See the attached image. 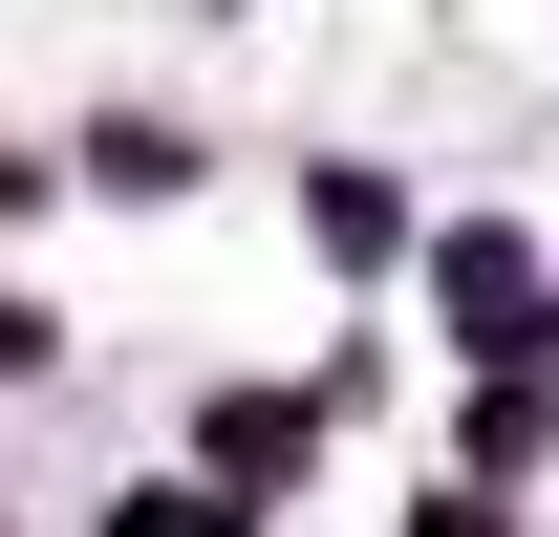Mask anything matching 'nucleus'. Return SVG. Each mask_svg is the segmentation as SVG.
<instances>
[{
    "label": "nucleus",
    "instance_id": "obj_1",
    "mask_svg": "<svg viewBox=\"0 0 559 537\" xmlns=\"http://www.w3.org/2000/svg\"><path fill=\"white\" fill-rule=\"evenodd\" d=\"M259 494H108V537H237Z\"/></svg>",
    "mask_w": 559,
    "mask_h": 537
},
{
    "label": "nucleus",
    "instance_id": "obj_2",
    "mask_svg": "<svg viewBox=\"0 0 559 537\" xmlns=\"http://www.w3.org/2000/svg\"><path fill=\"white\" fill-rule=\"evenodd\" d=\"M0 366H44V323H22V301H0Z\"/></svg>",
    "mask_w": 559,
    "mask_h": 537
},
{
    "label": "nucleus",
    "instance_id": "obj_3",
    "mask_svg": "<svg viewBox=\"0 0 559 537\" xmlns=\"http://www.w3.org/2000/svg\"><path fill=\"white\" fill-rule=\"evenodd\" d=\"M430 537H474V516H430Z\"/></svg>",
    "mask_w": 559,
    "mask_h": 537
}]
</instances>
